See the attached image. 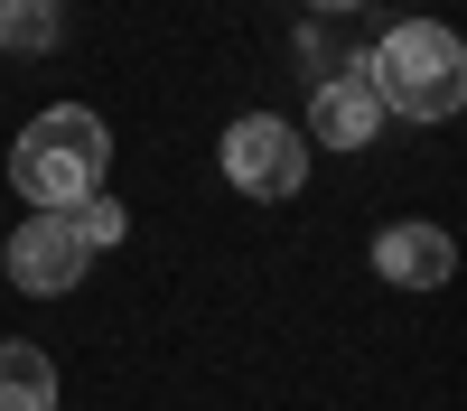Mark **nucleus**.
<instances>
[{
	"instance_id": "nucleus-7",
	"label": "nucleus",
	"mask_w": 467,
	"mask_h": 411,
	"mask_svg": "<svg viewBox=\"0 0 467 411\" xmlns=\"http://www.w3.org/2000/svg\"><path fill=\"white\" fill-rule=\"evenodd\" d=\"M0 411H57V365L28 336H0Z\"/></svg>"
},
{
	"instance_id": "nucleus-10",
	"label": "nucleus",
	"mask_w": 467,
	"mask_h": 411,
	"mask_svg": "<svg viewBox=\"0 0 467 411\" xmlns=\"http://www.w3.org/2000/svg\"><path fill=\"white\" fill-rule=\"evenodd\" d=\"M308 10H318V19H346V10H365V0H308Z\"/></svg>"
},
{
	"instance_id": "nucleus-5",
	"label": "nucleus",
	"mask_w": 467,
	"mask_h": 411,
	"mask_svg": "<svg viewBox=\"0 0 467 411\" xmlns=\"http://www.w3.org/2000/svg\"><path fill=\"white\" fill-rule=\"evenodd\" d=\"M374 131H383V103H374V85H365V57H346L337 75L308 85V131H299V140H318V149H365Z\"/></svg>"
},
{
	"instance_id": "nucleus-2",
	"label": "nucleus",
	"mask_w": 467,
	"mask_h": 411,
	"mask_svg": "<svg viewBox=\"0 0 467 411\" xmlns=\"http://www.w3.org/2000/svg\"><path fill=\"white\" fill-rule=\"evenodd\" d=\"M365 85L383 103V122H449L467 103V47L440 19H393L365 47Z\"/></svg>"
},
{
	"instance_id": "nucleus-3",
	"label": "nucleus",
	"mask_w": 467,
	"mask_h": 411,
	"mask_svg": "<svg viewBox=\"0 0 467 411\" xmlns=\"http://www.w3.org/2000/svg\"><path fill=\"white\" fill-rule=\"evenodd\" d=\"M224 178L244 187V197H262V206H281V197H299L308 187V140L281 122V112H244V122H224Z\"/></svg>"
},
{
	"instance_id": "nucleus-9",
	"label": "nucleus",
	"mask_w": 467,
	"mask_h": 411,
	"mask_svg": "<svg viewBox=\"0 0 467 411\" xmlns=\"http://www.w3.org/2000/svg\"><path fill=\"white\" fill-rule=\"evenodd\" d=\"M75 234H85V252H112V243L131 234V215L112 206V187H103V197H85V206H75Z\"/></svg>"
},
{
	"instance_id": "nucleus-6",
	"label": "nucleus",
	"mask_w": 467,
	"mask_h": 411,
	"mask_svg": "<svg viewBox=\"0 0 467 411\" xmlns=\"http://www.w3.org/2000/svg\"><path fill=\"white\" fill-rule=\"evenodd\" d=\"M374 272L393 290H440L458 272V243L440 234V224H383V234H374Z\"/></svg>"
},
{
	"instance_id": "nucleus-8",
	"label": "nucleus",
	"mask_w": 467,
	"mask_h": 411,
	"mask_svg": "<svg viewBox=\"0 0 467 411\" xmlns=\"http://www.w3.org/2000/svg\"><path fill=\"white\" fill-rule=\"evenodd\" d=\"M57 37H66V0H0V47L47 57Z\"/></svg>"
},
{
	"instance_id": "nucleus-4",
	"label": "nucleus",
	"mask_w": 467,
	"mask_h": 411,
	"mask_svg": "<svg viewBox=\"0 0 467 411\" xmlns=\"http://www.w3.org/2000/svg\"><path fill=\"white\" fill-rule=\"evenodd\" d=\"M85 272H94V252L75 234V215H28L19 234H0V281H19L28 299H66Z\"/></svg>"
},
{
	"instance_id": "nucleus-1",
	"label": "nucleus",
	"mask_w": 467,
	"mask_h": 411,
	"mask_svg": "<svg viewBox=\"0 0 467 411\" xmlns=\"http://www.w3.org/2000/svg\"><path fill=\"white\" fill-rule=\"evenodd\" d=\"M112 169V131L94 103H47L10 149V187L28 197V215H75L85 197H103Z\"/></svg>"
}]
</instances>
